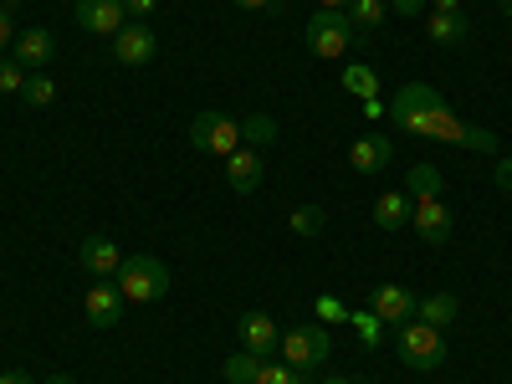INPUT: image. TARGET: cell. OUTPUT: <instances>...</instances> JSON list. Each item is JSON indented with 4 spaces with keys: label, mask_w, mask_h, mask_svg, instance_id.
Returning a JSON list of instances; mask_svg holds the SVG:
<instances>
[{
    "label": "cell",
    "mask_w": 512,
    "mask_h": 384,
    "mask_svg": "<svg viewBox=\"0 0 512 384\" xmlns=\"http://www.w3.org/2000/svg\"><path fill=\"white\" fill-rule=\"evenodd\" d=\"M384 118H390L400 134H415V139H441V144L477 149V154H497L502 149L492 128H477V123H466L461 113H451V103L431 88V82H405Z\"/></svg>",
    "instance_id": "cell-1"
},
{
    "label": "cell",
    "mask_w": 512,
    "mask_h": 384,
    "mask_svg": "<svg viewBox=\"0 0 512 384\" xmlns=\"http://www.w3.org/2000/svg\"><path fill=\"white\" fill-rule=\"evenodd\" d=\"M113 282L123 292V303H159V297L175 287V277H169V267L159 262V256H123Z\"/></svg>",
    "instance_id": "cell-2"
},
{
    "label": "cell",
    "mask_w": 512,
    "mask_h": 384,
    "mask_svg": "<svg viewBox=\"0 0 512 384\" xmlns=\"http://www.w3.org/2000/svg\"><path fill=\"white\" fill-rule=\"evenodd\" d=\"M395 349H400V364L405 369L431 374V369L446 364V333L431 328V323H420V318H410V323L395 328Z\"/></svg>",
    "instance_id": "cell-3"
},
{
    "label": "cell",
    "mask_w": 512,
    "mask_h": 384,
    "mask_svg": "<svg viewBox=\"0 0 512 384\" xmlns=\"http://www.w3.org/2000/svg\"><path fill=\"white\" fill-rule=\"evenodd\" d=\"M277 354H282V364H292L297 374H318V369L328 364V354H333V338H328L323 323H297V328L282 333Z\"/></svg>",
    "instance_id": "cell-4"
},
{
    "label": "cell",
    "mask_w": 512,
    "mask_h": 384,
    "mask_svg": "<svg viewBox=\"0 0 512 384\" xmlns=\"http://www.w3.org/2000/svg\"><path fill=\"white\" fill-rule=\"evenodd\" d=\"M303 41H308V52L313 57H328V62H338L354 41H364L359 31H354V21L344 16V11H318L313 21H308V31H303Z\"/></svg>",
    "instance_id": "cell-5"
},
{
    "label": "cell",
    "mask_w": 512,
    "mask_h": 384,
    "mask_svg": "<svg viewBox=\"0 0 512 384\" xmlns=\"http://www.w3.org/2000/svg\"><path fill=\"white\" fill-rule=\"evenodd\" d=\"M190 144L205 149V154H236L241 149V118H226V113H195L190 123Z\"/></svg>",
    "instance_id": "cell-6"
},
{
    "label": "cell",
    "mask_w": 512,
    "mask_h": 384,
    "mask_svg": "<svg viewBox=\"0 0 512 384\" xmlns=\"http://www.w3.org/2000/svg\"><path fill=\"white\" fill-rule=\"evenodd\" d=\"M154 52H159V36H154L149 21H128V26L113 36V62H118V67H149Z\"/></svg>",
    "instance_id": "cell-7"
},
{
    "label": "cell",
    "mask_w": 512,
    "mask_h": 384,
    "mask_svg": "<svg viewBox=\"0 0 512 384\" xmlns=\"http://www.w3.org/2000/svg\"><path fill=\"white\" fill-rule=\"evenodd\" d=\"M410 226L420 231V241H425V246H446V241H451V231H456V221H451V210H446V200H441V195L410 200Z\"/></svg>",
    "instance_id": "cell-8"
},
{
    "label": "cell",
    "mask_w": 512,
    "mask_h": 384,
    "mask_svg": "<svg viewBox=\"0 0 512 384\" xmlns=\"http://www.w3.org/2000/svg\"><path fill=\"white\" fill-rule=\"evenodd\" d=\"M369 313H374L379 323L400 328V323H410V318L420 313V297H415L410 287H400V282H379V287L369 292Z\"/></svg>",
    "instance_id": "cell-9"
},
{
    "label": "cell",
    "mask_w": 512,
    "mask_h": 384,
    "mask_svg": "<svg viewBox=\"0 0 512 384\" xmlns=\"http://www.w3.org/2000/svg\"><path fill=\"white\" fill-rule=\"evenodd\" d=\"M236 338H241V349L246 354H262V359H272L277 354V344H282V328H277V318L272 313H241L236 318Z\"/></svg>",
    "instance_id": "cell-10"
},
{
    "label": "cell",
    "mask_w": 512,
    "mask_h": 384,
    "mask_svg": "<svg viewBox=\"0 0 512 384\" xmlns=\"http://www.w3.org/2000/svg\"><path fill=\"white\" fill-rule=\"evenodd\" d=\"M226 180H231L236 195H256V190H262V180H267V159H262V149L241 144L236 154H226Z\"/></svg>",
    "instance_id": "cell-11"
},
{
    "label": "cell",
    "mask_w": 512,
    "mask_h": 384,
    "mask_svg": "<svg viewBox=\"0 0 512 384\" xmlns=\"http://www.w3.org/2000/svg\"><path fill=\"white\" fill-rule=\"evenodd\" d=\"M77 26L113 41L128 26V11H123V0H77Z\"/></svg>",
    "instance_id": "cell-12"
},
{
    "label": "cell",
    "mask_w": 512,
    "mask_h": 384,
    "mask_svg": "<svg viewBox=\"0 0 512 384\" xmlns=\"http://www.w3.org/2000/svg\"><path fill=\"white\" fill-rule=\"evenodd\" d=\"M11 57H16L26 72L52 67V57H57V36H52L47 26H31V31H21V36L11 41Z\"/></svg>",
    "instance_id": "cell-13"
},
{
    "label": "cell",
    "mask_w": 512,
    "mask_h": 384,
    "mask_svg": "<svg viewBox=\"0 0 512 384\" xmlns=\"http://www.w3.org/2000/svg\"><path fill=\"white\" fill-rule=\"evenodd\" d=\"M82 308H88V323L93 328H118V318H123V292H118V282H93L88 287V297H82Z\"/></svg>",
    "instance_id": "cell-14"
},
{
    "label": "cell",
    "mask_w": 512,
    "mask_h": 384,
    "mask_svg": "<svg viewBox=\"0 0 512 384\" xmlns=\"http://www.w3.org/2000/svg\"><path fill=\"white\" fill-rule=\"evenodd\" d=\"M77 262L88 267V277H118V267H123V251H118V241H113V236H82V246H77Z\"/></svg>",
    "instance_id": "cell-15"
},
{
    "label": "cell",
    "mask_w": 512,
    "mask_h": 384,
    "mask_svg": "<svg viewBox=\"0 0 512 384\" xmlns=\"http://www.w3.org/2000/svg\"><path fill=\"white\" fill-rule=\"evenodd\" d=\"M390 159H395V144L384 139V134H364V139L349 144V164L359 169V175H379Z\"/></svg>",
    "instance_id": "cell-16"
},
{
    "label": "cell",
    "mask_w": 512,
    "mask_h": 384,
    "mask_svg": "<svg viewBox=\"0 0 512 384\" xmlns=\"http://www.w3.org/2000/svg\"><path fill=\"white\" fill-rule=\"evenodd\" d=\"M425 36H431L436 47H466L472 26H466L461 11H431V16H425Z\"/></svg>",
    "instance_id": "cell-17"
},
{
    "label": "cell",
    "mask_w": 512,
    "mask_h": 384,
    "mask_svg": "<svg viewBox=\"0 0 512 384\" xmlns=\"http://www.w3.org/2000/svg\"><path fill=\"white\" fill-rule=\"evenodd\" d=\"M374 226H379V231L410 226V195H405V190H384V195L374 200Z\"/></svg>",
    "instance_id": "cell-18"
},
{
    "label": "cell",
    "mask_w": 512,
    "mask_h": 384,
    "mask_svg": "<svg viewBox=\"0 0 512 384\" xmlns=\"http://www.w3.org/2000/svg\"><path fill=\"white\" fill-rule=\"evenodd\" d=\"M420 323H431V328H451L456 318H461V303H456V297L451 292H436V297H420V313H415Z\"/></svg>",
    "instance_id": "cell-19"
},
{
    "label": "cell",
    "mask_w": 512,
    "mask_h": 384,
    "mask_svg": "<svg viewBox=\"0 0 512 384\" xmlns=\"http://www.w3.org/2000/svg\"><path fill=\"white\" fill-rule=\"evenodd\" d=\"M344 16L354 21V31H359V36H369V31H379V26H384L390 6H384V0H349V11H344Z\"/></svg>",
    "instance_id": "cell-20"
},
{
    "label": "cell",
    "mask_w": 512,
    "mask_h": 384,
    "mask_svg": "<svg viewBox=\"0 0 512 384\" xmlns=\"http://www.w3.org/2000/svg\"><path fill=\"white\" fill-rule=\"evenodd\" d=\"M21 103L26 108H52L57 103V77L52 72H31L26 88H21Z\"/></svg>",
    "instance_id": "cell-21"
},
{
    "label": "cell",
    "mask_w": 512,
    "mask_h": 384,
    "mask_svg": "<svg viewBox=\"0 0 512 384\" xmlns=\"http://www.w3.org/2000/svg\"><path fill=\"white\" fill-rule=\"evenodd\" d=\"M256 369H262V354L236 349V354L221 364V379H226V384H256Z\"/></svg>",
    "instance_id": "cell-22"
},
{
    "label": "cell",
    "mask_w": 512,
    "mask_h": 384,
    "mask_svg": "<svg viewBox=\"0 0 512 384\" xmlns=\"http://www.w3.org/2000/svg\"><path fill=\"white\" fill-rule=\"evenodd\" d=\"M405 195H410V200H425V195H441V169H436V164H410V180H405Z\"/></svg>",
    "instance_id": "cell-23"
},
{
    "label": "cell",
    "mask_w": 512,
    "mask_h": 384,
    "mask_svg": "<svg viewBox=\"0 0 512 384\" xmlns=\"http://www.w3.org/2000/svg\"><path fill=\"white\" fill-rule=\"evenodd\" d=\"M241 139H246L251 149L272 144V139H277V118H272V113H246V118H241Z\"/></svg>",
    "instance_id": "cell-24"
},
{
    "label": "cell",
    "mask_w": 512,
    "mask_h": 384,
    "mask_svg": "<svg viewBox=\"0 0 512 384\" xmlns=\"http://www.w3.org/2000/svg\"><path fill=\"white\" fill-rule=\"evenodd\" d=\"M256 384H308V374H297V369L282 364V359H262V369H256Z\"/></svg>",
    "instance_id": "cell-25"
},
{
    "label": "cell",
    "mask_w": 512,
    "mask_h": 384,
    "mask_svg": "<svg viewBox=\"0 0 512 384\" xmlns=\"http://www.w3.org/2000/svg\"><path fill=\"white\" fill-rule=\"evenodd\" d=\"M26 77H31V72H26L16 57H0V98H21Z\"/></svg>",
    "instance_id": "cell-26"
},
{
    "label": "cell",
    "mask_w": 512,
    "mask_h": 384,
    "mask_svg": "<svg viewBox=\"0 0 512 384\" xmlns=\"http://www.w3.org/2000/svg\"><path fill=\"white\" fill-rule=\"evenodd\" d=\"M344 88H349L354 98H374V88H379V77H374V67H364V62H354V67L344 72Z\"/></svg>",
    "instance_id": "cell-27"
},
{
    "label": "cell",
    "mask_w": 512,
    "mask_h": 384,
    "mask_svg": "<svg viewBox=\"0 0 512 384\" xmlns=\"http://www.w3.org/2000/svg\"><path fill=\"white\" fill-rule=\"evenodd\" d=\"M292 231H297V236H318V231H323V210H318V205H297V210H292Z\"/></svg>",
    "instance_id": "cell-28"
},
{
    "label": "cell",
    "mask_w": 512,
    "mask_h": 384,
    "mask_svg": "<svg viewBox=\"0 0 512 384\" xmlns=\"http://www.w3.org/2000/svg\"><path fill=\"white\" fill-rule=\"evenodd\" d=\"M492 180H497V190H507V195H512V154H502V159H497Z\"/></svg>",
    "instance_id": "cell-29"
},
{
    "label": "cell",
    "mask_w": 512,
    "mask_h": 384,
    "mask_svg": "<svg viewBox=\"0 0 512 384\" xmlns=\"http://www.w3.org/2000/svg\"><path fill=\"white\" fill-rule=\"evenodd\" d=\"M318 313H323L328 323H333V318H338V323L349 318V308H344V303H333V297H318Z\"/></svg>",
    "instance_id": "cell-30"
},
{
    "label": "cell",
    "mask_w": 512,
    "mask_h": 384,
    "mask_svg": "<svg viewBox=\"0 0 512 384\" xmlns=\"http://www.w3.org/2000/svg\"><path fill=\"white\" fill-rule=\"evenodd\" d=\"M154 6H159V0H123V11H128V16H134V21H144V16H154Z\"/></svg>",
    "instance_id": "cell-31"
},
{
    "label": "cell",
    "mask_w": 512,
    "mask_h": 384,
    "mask_svg": "<svg viewBox=\"0 0 512 384\" xmlns=\"http://www.w3.org/2000/svg\"><path fill=\"white\" fill-rule=\"evenodd\" d=\"M16 36H21V31L11 26V16H6V11H0V52H11V41H16Z\"/></svg>",
    "instance_id": "cell-32"
},
{
    "label": "cell",
    "mask_w": 512,
    "mask_h": 384,
    "mask_svg": "<svg viewBox=\"0 0 512 384\" xmlns=\"http://www.w3.org/2000/svg\"><path fill=\"white\" fill-rule=\"evenodd\" d=\"M384 6H390V11H400V16H420V6H425V0H384Z\"/></svg>",
    "instance_id": "cell-33"
},
{
    "label": "cell",
    "mask_w": 512,
    "mask_h": 384,
    "mask_svg": "<svg viewBox=\"0 0 512 384\" xmlns=\"http://www.w3.org/2000/svg\"><path fill=\"white\" fill-rule=\"evenodd\" d=\"M0 384H36L26 369H0Z\"/></svg>",
    "instance_id": "cell-34"
},
{
    "label": "cell",
    "mask_w": 512,
    "mask_h": 384,
    "mask_svg": "<svg viewBox=\"0 0 512 384\" xmlns=\"http://www.w3.org/2000/svg\"><path fill=\"white\" fill-rule=\"evenodd\" d=\"M241 11H272V0H236Z\"/></svg>",
    "instance_id": "cell-35"
},
{
    "label": "cell",
    "mask_w": 512,
    "mask_h": 384,
    "mask_svg": "<svg viewBox=\"0 0 512 384\" xmlns=\"http://www.w3.org/2000/svg\"><path fill=\"white\" fill-rule=\"evenodd\" d=\"M323 11H349V0H318Z\"/></svg>",
    "instance_id": "cell-36"
},
{
    "label": "cell",
    "mask_w": 512,
    "mask_h": 384,
    "mask_svg": "<svg viewBox=\"0 0 512 384\" xmlns=\"http://www.w3.org/2000/svg\"><path fill=\"white\" fill-rule=\"evenodd\" d=\"M436 11H461V0H431Z\"/></svg>",
    "instance_id": "cell-37"
},
{
    "label": "cell",
    "mask_w": 512,
    "mask_h": 384,
    "mask_svg": "<svg viewBox=\"0 0 512 384\" xmlns=\"http://www.w3.org/2000/svg\"><path fill=\"white\" fill-rule=\"evenodd\" d=\"M16 6H21V0H0V11H6V16H16Z\"/></svg>",
    "instance_id": "cell-38"
},
{
    "label": "cell",
    "mask_w": 512,
    "mask_h": 384,
    "mask_svg": "<svg viewBox=\"0 0 512 384\" xmlns=\"http://www.w3.org/2000/svg\"><path fill=\"white\" fill-rule=\"evenodd\" d=\"M47 384H77V379H72V374H52Z\"/></svg>",
    "instance_id": "cell-39"
},
{
    "label": "cell",
    "mask_w": 512,
    "mask_h": 384,
    "mask_svg": "<svg viewBox=\"0 0 512 384\" xmlns=\"http://www.w3.org/2000/svg\"><path fill=\"white\" fill-rule=\"evenodd\" d=\"M323 384H354V379H344V374H328Z\"/></svg>",
    "instance_id": "cell-40"
},
{
    "label": "cell",
    "mask_w": 512,
    "mask_h": 384,
    "mask_svg": "<svg viewBox=\"0 0 512 384\" xmlns=\"http://www.w3.org/2000/svg\"><path fill=\"white\" fill-rule=\"evenodd\" d=\"M502 16H507V21H512V0H502Z\"/></svg>",
    "instance_id": "cell-41"
}]
</instances>
